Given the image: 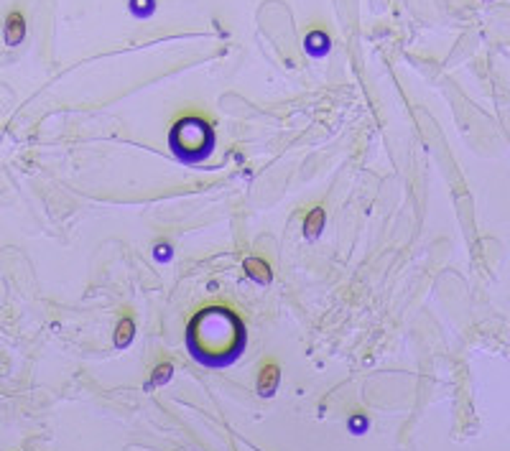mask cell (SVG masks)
<instances>
[{"instance_id": "cell-1", "label": "cell", "mask_w": 510, "mask_h": 451, "mask_svg": "<svg viewBox=\"0 0 510 451\" xmlns=\"http://www.w3.org/2000/svg\"><path fill=\"white\" fill-rule=\"evenodd\" d=\"M248 329L230 306H202L186 326L189 355L204 367L222 370L242 355Z\"/></svg>"}, {"instance_id": "cell-2", "label": "cell", "mask_w": 510, "mask_h": 451, "mask_svg": "<svg viewBox=\"0 0 510 451\" xmlns=\"http://www.w3.org/2000/svg\"><path fill=\"white\" fill-rule=\"evenodd\" d=\"M169 148L178 164L199 166L210 159L212 148H215V130L202 118H184L171 127Z\"/></svg>"}, {"instance_id": "cell-3", "label": "cell", "mask_w": 510, "mask_h": 451, "mask_svg": "<svg viewBox=\"0 0 510 451\" xmlns=\"http://www.w3.org/2000/svg\"><path fill=\"white\" fill-rule=\"evenodd\" d=\"M242 270H245V275L253 280L255 286H268L273 280V270H271V266L263 258H245L242 261Z\"/></svg>"}, {"instance_id": "cell-4", "label": "cell", "mask_w": 510, "mask_h": 451, "mask_svg": "<svg viewBox=\"0 0 510 451\" xmlns=\"http://www.w3.org/2000/svg\"><path fill=\"white\" fill-rule=\"evenodd\" d=\"M324 224H327V212L322 210V207H312V210L306 212L304 224H301V227H304V237L309 242L319 240V235H322Z\"/></svg>"}, {"instance_id": "cell-5", "label": "cell", "mask_w": 510, "mask_h": 451, "mask_svg": "<svg viewBox=\"0 0 510 451\" xmlns=\"http://www.w3.org/2000/svg\"><path fill=\"white\" fill-rule=\"evenodd\" d=\"M276 385H278V365L276 362L263 365L261 377H258V390H261V395H273Z\"/></svg>"}, {"instance_id": "cell-6", "label": "cell", "mask_w": 510, "mask_h": 451, "mask_svg": "<svg viewBox=\"0 0 510 451\" xmlns=\"http://www.w3.org/2000/svg\"><path fill=\"white\" fill-rule=\"evenodd\" d=\"M133 334H135L133 319H130V316H123L120 324H118V329H115V344H118V347H125V344H130Z\"/></svg>"}, {"instance_id": "cell-7", "label": "cell", "mask_w": 510, "mask_h": 451, "mask_svg": "<svg viewBox=\"0 0 510 451\" xmlns=\"http://www.w3.org/2000/svg\"><path fill=\"white\" fill-rule=\"evenodd\" d=\"M130 11H133L138 18H143V16H148V13L153 11V0H130Z\"/></svg>"}, {"instance_id": "cell-8", "label": "cell", "mask_w": 510, "mask_h": 451, "mask_svg": "<svg viewBox=\"0 0 510 451\" xmlns=\"http://www.w3.org/2000/svg\"><path fill=\"white\" fill-rule=\"evenodd\" d=\"M153 255H156V261H159V263L169 261V258H171V245H166V242H159V245L153 248Z\"/></svg>"}]
</instances>
